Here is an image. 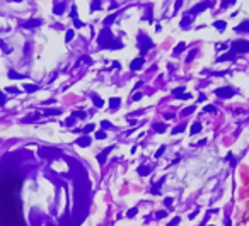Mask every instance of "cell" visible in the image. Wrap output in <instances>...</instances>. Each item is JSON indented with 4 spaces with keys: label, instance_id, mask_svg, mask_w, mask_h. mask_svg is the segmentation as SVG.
Here are the masks:
<instances>
[{
    "label": "cell",
    "instance_id": "6da1fadb",
    "mask_svg": "<svg viewBox=\"0 0 249 226\" xmlns=\"http://www.w3.org/2000/svg\"><path fill=\"white\" fill-rule=\"evenodd\" d=\"M97 44H99L101 49H106V48H109V49H119V48H123V43L119 39H115V36L109 31V27H104L101 31L99 39H97Z\"/></svg>",
    "mask_w": 249,
    "mask_h": 226
},
{
    "label": "cell",
    "instance_id": "cb8c5ba5",
    "mask_svg": "<svg viewBox=\"0 0 249 226\" xmlns=\"http://www.w3.org/2000/svg\"><path fill=\"white\" fill-rule=\"evenodd\" d=\"M191 20H193L191 16H186L184 19L181 20V27H183V29H188V24H191Z\"/></svg>",
    "mask_w": 249,
    "mask_h": 226
},
{
    "label": "cell",
    "instance_id": "f907efd6",
    "mask_svg": "<svg viewBox=\"0 0 249 226\" xmlns=\"http://www.w3.org/2000/svg\"><path fill=\"white\" fill-rule=\"evenodd\" d=\"M80 60H82V61H85L87 65H92V60H91V58H89V56H82V58H80Z\"/></svg>",
    "mask_w": 249,
    "mask_h": 226
},
{
    "label": "cell",
    "instance_id": "7402d4cb",
    "mask_svg": "<svg viewBox=\"0 0 249 226\" xmlns=\"http://www.w3.org/2000/svg\"><path fill=\"white\" fill-rule=\"evenodd\" d=\"M213 26H215L218 31H224V29H225V26H227V22H225V20H215V22H213Z\"/></svg>",
    "mask_w": 249,
    "mask_h": 226
},
{
    "label": "cell",
    "instance_id": "b9f144b4",
    "mask_svg": "<svg viewBox=\"0 0 249 226\" xmlns=\"http://www.w3.org/2000/svg\"><path fill=\"white\" fill-rule=\"evenodd\" d=\"M179 221H181V218H179V216H176V218H174V219L167 226H177V225H179Z\"/></svg>",
    "mask_w": 249,
    "mask_h": 226
},
{
    "label": "cell",
    "instance_id": "8fae6325",
    "mask_svg": "<svg viewBox=\"0 0 249 226\" xmlns=\"http://www.w3.org/2000/svg\"><path fill=\"white\" fill-rule=\"evenodd\" d=\"M184 49H186V43H184V41L177 43V46L174 48V51H173V56H179V55H181Z\"/></svg>",
    "mask_w": 249,
    "mask_h": 226
},
{
    "label": "cell",
    "instance_id": "277c9868",
    "mask_svg": "<svg viewBox=\"0 0 249 226\" xmlns=\"http://www.w3.org/2000/svg\"><path fill=\"white\" fill-rule=\"evenodd\" d=\"M234 94H235V90L232 87H220V89L215 90V95L220 97V99H230Z\"/></svg>",
    "mask_w": 249,
    "mask_h": 226
},
{
    "label": "cell",
    "instance_id": "f6af8a7d",
    "mask_svg": "<svg viewBox=\"0 0 249 226\" xmlns=\"http://www.w3.org/2000/svg\"><path fill=\"white\" fill-rule=\"evenodd\" d=\"M74 26H75L77 29H80V27H84V26H85V24H84V22H82V20H78V19H75V20H74Z\"/></svg>",
    "mask_w": 249,
    "mask_h": 226
},
{
    "label": "cell",
    "instance_id": "5b68a950",
    "mask_svg": "<svg viewBox=\"0 0 249 226\" xmlns=\"http://www.w3.org/2000/svg\"><path fill=\"white\" fill-rule=\"evenodd\" d=\"M77 146H80V148H87V146H91V143H92V138L89 136V134H82L78 139L75 141Z\"/></svg>",
    "mask_w": 249,
    "mask_h": 226
},
{
    "label": "cell",
    "instance_id": "d4e9b609",
    "mask_svg": "<svg viewBox=\"0 0 249 226\" xmlns=\"http://www.w3.org/2000/svg\"><path fill=\"white\" fill-rule=\"evenodd\" d=\"M60 112H61L60 109H44V111H43L44 116H58Z\"/></svg>",
    "mask_w": 249,
    "mask_h": 226
},
{
    "label": "cell",
    "instance_id": "d590c367",
    "mask_svg": "<svg viewBox=\"0 0 249 226\" xmlns=\"http://www.w3.org/2000/svg\"><path fill=\"white\" fill-rule=\"evenodd\" d=\"M65 39H67V41H72V39H74V31H72V29H68V31L65 32Z\"/></svg>",
    "mask_w": 249,
    "mask_h": 226
},
{
    "label": "cell",
    "instance_id": "4dcf8cb0",
    "mask_svg": "<svg viewBox=\"0 0 249 226\" xmlns=\"http://www.w3.org/2000/svg\"><path fill=\"white\" fill-rule=\"evenodd\" d=\"M85 116H87V114L84 112V111H74V112H72V117H80V119H85Z\"/></svg>",
    "mask_w": 249,
    "mask_h": 226
},
{
    "label": "cell",
    "instance_id": "7a4b0ae2",
    "mask_svg": "<svg viewBox=\"0 0 249 226\" xmlns=\"http://www.w3.org/2000/svg\"><path fill=\"white\" fill-rule=\"evenodd\" d=\"M136 44H138V49H140V53H142V58H143V55H147V51H149V49H152V48H153V41L149 38V36H145L143 32H138Z\"/></svg>",
    "mask_w": 249,
    "mask_h": 226
},
{
    "label": "cell",
    "instance_id": "7bdbcfd3",
    "mask_svg": "<svg viewBox=\"0 0 249 226\" xmlns=\"http://www.w3.org/2000/svg\"><path fill=\"white\" fill-rule=\"evenodd\" d=\"M101 5H102L101 2H92V3H91V9H92V10H97V9H101Z\"/></svg>",
    "mask_w": 249,
    "mask_h": 226
},
{
    "label": "cell",
    "instance_id": "83f0119b",
    "mask_svg": "<svg viewBox=\"0 0 249 226\" xmlns=\"http://www.w3.org/2000/svg\"><path fill=\"white\" fill-rule=\"evenodd\" d=\"M184 92H186V90H184V87H177V89H174V90H173V95L177 99L179 95H183Z\"/></svg>",
    "mask_w": 249,
    "mask_h": 226
},
{
    "label": "cell",
    "instance_id": "ee69618b",
    "mask_svg": "<svg viewBox=\"0 0 249 226\" xmlns=\"http://www.w3.org/2000/svg\"><path fill=\"white\" fill-rule=\"evenodd\" d=\"M74 124H75V117H68L65 121V126H74Z\"/></svg>",
    "mask_w": 249,
    "mask_h": 226
},
{
    "label": "cell",
    "instance_id": "603a6c76",
    "mask_svg": "<svg viewBox=\"0 0 249 226\" xmlns=\"http://www.w3.org/2000/svg\"><path fill=\"white\" fill-rule=\"evenodd\" d=\"M138 214V207L135 206V207H130L128 211H126V218H135Z\"/></svg>",
    "mask_w": 249,
    "mask_h": 226
},
{
    "label": "cell",
    "instance_id": "836d02e7",
    "mask_svg": "<svg viewBox=\"0 0 249 226\" xmlns=\"http://www.w3.org/2000/svg\"><path fill=\"white\" fill-rule=\"evenodd\" d=\"M38 117H39V114H34V116H31V117H24L22 121H24V122H34V119H38Z\"/></svg>",
    "mask_w": 249,
    "mask_h": 226
},
{
    "label": "cell",
    "instance_id": "f5cc1de1",
    "mask_svg": "<svg viewBox=\"0 0 249 226\" xmlns=\"http://www.w3.org/2000/svg\"><path fill=\"white\" fill-rule=\"evenodd\" d=\"M205 99H207V95H203V94H201V95H200V97H198V100H200V102H203Z\"/></svg>",
    "mask_w": 249,
    "mask_h": 226
},
{
    "label": "cell",
    "instance_id": "816d5d0a",
    "mask_svg": "<svg viewBox=\"0 0 249 226\" xmlns=\"http://www.w3.org/2000/svg\"><path fill=\"white\" fill-rule=\"evenodd\" d=\"M0 48H2V49H3L5 53H9V48L5 46V43H3V41H0Z\"/></svg>",
    "mask_w": 249,
    "mask_h": 226
},
{
    "label": "cell",
    "instance_id": "e575fe53",
    "mask_svg": "<svg viewBox=\"0 0 249 226\" xmlns=\"http://www.w3.org/2000/svg\"><path fill=\"white\" fill-rule=\"evenodd\" d=\"M5 102H7V95L0 90V107H2V106H5Z\"/></svg>",
    "mask_w": 249,
    "mask_h": 226
},
{
    "label": "cell",
    "instance_id": "60d3db41",
    "mask_svg": "<svg viewBox=\"0 0 249 226\" xmlns=\"http://www.w3.org/2000/svg\"><path fill=\"white\" fill-rule=\"evenodd\" d=\"M106 138V131H97L96 133V139H104Z\"/></svg>",
    "mask_w": 249,
    "mask_h": 226
},
{
    "label": "cell",
    "instance_id": "681fc988",
    "mask_svg": "<svg viewBox=\"0 0 249 226\" xmlns=\"http://www.w3.org/2000/svg\"><path fill=\"white\" fill-rule=\"evenodd\" d=\"M140 99H142V94H140V92H136V94L132 95V100H140Z\"/></svg>",
    "mask_w": 249,
    "mask_h": 226
},
{
    "label": "cell",
    "instance_id": "52a82bcc",
    "mask_svg": "<svg viewBox=\"0 0 249 226\" xmlns=\"http://www.w3.org/2000/svg\"><path fill=\"white\" fill-rule=\"evenodd\" d=\"M41 24H43L41 19H29V20H24V22H22V27H24V29H33V27H36V26H41Z\"/></svg>",
    "mask_w": 249,
    "mask_h": 226
},
{
    "label": "cell",
    "instance_id": "f546056e",
    "mask_svg": "<svg viewBox=\"0 0 249 226\" xmlns=\"http://www.w3.org/2000/svg\"><path fill=\"white\" fill-rule=\"evenodd\" d=\"M9 78H19V80H22V78H24V75L17 73L16 70H10V72H9Z\"/></svg>",
    "mask_w": 249,
    "mask_h": 226
},
{
    "label": "cell",
    "instance_id": "9a60e30c",
    "mask_svg": "<svg viewBox=\"0 0 249 226\" xmlns=\"http://www.w3.org/2000/svg\"><path fill=\"white\" fill-rule=\"evenodd\" d=\"M136 173H138V175H142V177H145V175H149V173H150V167H149V165H140V167L136 168Z\"/></svg>",
    "mask_w": 249,
    "mask_h": 226
},
{
    "label": "cell",
    "instance_id": "44dd1931",
    "mask_svg": "<svg viewBox=\"0 0 249 226\" xmlns=\"http://www.w3.org/2000/svg\"><path fill=\"white\" fill-rule=\"evenodd\" d=\"M200 131H201V122H194L190 129V134H198Z\"/></svg>",
    "mask_w": 249,
    "mask_h": 226
},
{
    "label": "cell",
    "instance_id": "c3c4849f",
    "mask_svg": "<svg viewBox=\"0 0 249 226\" xmlns=\"http://www.w3.org/2000/svg\"><path fill=\"white\" fill-rule=\"evenodd\" d=\"M194 55H196V49H193V51H190V56L186 58V61H188V63H190V61H191L193 58H194Z\"/></svg>",
    "mask_w": 249,
    "mask_h": 226
},
{
    "label": "cell",
    "instance_id": "484cf974",
    "mask_svg": "<svg viewBox=\"0 0 249 226\" xmlns=\"http://www.w3.org/2000/svg\"><path fill=\"white\" fill-rule=\"evenodd\" d=\"M184 129H186V122H181L179 126H176L173 129V134H179V133H183Z\"/></svg>",
    "mask_w": 249,
    "mask_h": 226
},
{
    "label": "cell",
    "instance_id": "3957f363",
    "mask_svg": "<svg viewBox=\"0 0 249 226\" xmlns=\"http://www.w3.org/2000/svg\"><path fill=\"white\" fill-rule=\"evenodd\" d=\"M232 51L237 55V53H248L249 51V41H244V39H237L232 43Z\"/></svg>",
    "mask_w": 249,
    "mask_h": 226
},
{
    "label": "cell",
    "instance_id": "d6a6232c",
    "mask_svg": "<svg viewBox=\"0 0 249 226\" xmlns=\"http://www.w3.org/2000/svg\"><path fill=\"white\" fill-rule=\"evenodd\" d=\"M167 216V211H157L155 212V219H164Z\"/></svg>",
    "mask_w": 249,
    "mask_h": 226
},
{
    "label": "cell",
    "instance_id": "ab89813d",
    "mask_svg": "<svg viewBox=\"0 0 249 226\" xmlns=\"http://www.w3.org/2000/svg\"><path fill=\"white\" fill-rule=\"evenodd\" d=\"M101 126H102L104 129H113V128H115V126H113L111 122H108V121H102V124H101Z\"/></svg>",
    "mask_w": 249,
    "mask_h": 226
},
{
    "label": "cell",
    "instance_id": "db71d44e",
    "mask_svg": "<svg viewBox=\"0 0 249 226\" xmlns=\"http://www.w3.org/2000/svg\"><path fill=\"white\" fill-rule=\"evenodd\" d=\"M196 212H198V211H194V212H191V214H190L188 218H190V219H194V216H196Z\"/></svg>",
    "mask_w": 249,
    "mask_h": 226
},
{
    "label": "cell",
    "instance_id": "f1b7e54d",
    "mask_svg": "<svg viewBox=\"0 0 249 226\" xmlns=\"http://www.w3.org/2000/svg\"><path fill=\"white\" fill-rule=\"evenodd\" d=\"M5 92H9V94H12V95H17V94H20V89H17V87H7Z\"/></svg>",
    "mask_w": 249,
    "mask_h": 226
},
{
    "label": "cell",
    "instance_id": "f35d334b",
    "mask_svg": "<svg viewBox=\"0 0 249 226\" xmlns=\"http://www.w3.org/2000/svg\"><path fill=\"white\" fill-rule=\"evenodd\" d=\"M164 151H166V146H160L159 150L155 151V158H159V156H162V155H164Z\"/></svg>",
    "mask_w": 249,
    "mask_h": 226
},
{
    "label": "cell",
    "instance_id": "9c48e42d",
    "mask_svg": "<svg viewBox=\"0 0 249 226\" xmlns=\"http://www.w3.org/2000/svg\"><path fill=\"white\" fill-rule=\"evenodd\" d=\"M143 65H145V60H143V58L140 56V58H135L133 61H132V65H130V68H132L133 72H136V70H140V68H142Z\"/></svg>",
    "mask_w": 249,
    "mask_h": 226
},
{
    "label": "cell",
    "instance_id": "30bf717a",
    "mask_svg": "<svg viewBox=\"0 0 249 226\" xmlns=\"http://www.w3.org/2000/svg\"><path fill=\"white\" fill-rule=\"evenodd\" d=\"M50 155H60V150H48V148L39 150V156H43V158H48Z\"/></svg>",
    "mask_w": 249,
    "mask_h": 226
},
{
    "label": "cell",
    "instance_id": "bcb514c9",
    "mask_svg": "<svg viewBox=\"0 0 249 226\" xmlns=\"http://www.w3.org/2000/svg\"><path fill=\"white\" fill-rule=\"evenodd\" d=\"M70 17H72L74 20L77 19V7H75V5H72V12H70Z\"/></svg>",
    "mask_w": 249,
    "mask_h": 226
},
{
    "label": "cell",
    "instance_id": "74e56055",
    "mask_svg": "<svg viewBox=\"0 0 249 226\" xmlns=\"http://www.w3.org/2000/svg\"><path fill=\"white\" fill-rule=\"evenodd\" d=\"M203 111H205V112H215L217 109H215V106H211V104H208L207 107H203Z\"/></svg>",
    "mask_w": 249,
    "mask_h": 226
},
{
    "label": "cell",
    "instance_id": "ba28073f",
    "mask_svg": "<svg viewBox=\"0 0 249 226\" xmlns=\"http://www.w3.org/2000/svg\"><path fill=\"white\" fill-rule=\"evenodd\" d=\"M65 7H67L65 2H57V3H53V14H55V16H61L63 10H65Z\"/></svg>",
    "mask_w": 249,
    "mask_h": 226
},
{
    "label": "cell",
    "instance_id": "4fadbf2b",
    "mask_svg": "<svg viewBox=\"0 0 249 226\" xmlns=\"http://www.w3.org/2000/svg\"><path fill=\"white\" fill-rule=\"evenodd\" d=\"M119 106H121V99H119V97H111V99H109V109H111V111L118 109Z\"/></svg>",
    "mask_w": 249,
    "mask_h": 226
},
{
    "label": "cell",
    "instance_id": "d6986e66",
    "mask_svg": "<svg viewBox=\"0 0 249 226\" xmlns=\"http://www.w3.org/2000/svg\"><path fill=\"white\" fill-rule=\"evenodd\" d=\"M92 102L96 104V107H102V106H104V100H102L97 94H92Z\"/></svg>",
    "mask_w": 249,
    "mask_h": 226
},
{
    "label": "cell",
    "instance_id": "ffe728a7",
    "mask_svg": "<svg viewBox=\"0 0 249 226\" xmlns=\"http://www.w3.org/2000/svg\"><path fill=\"white\" fill-rule=\"evenodd\" d=\"M116 17H118V14H116V12H113L111 16H108V17L104 19V26H111V24L115 22V19H116Z\"/></svg>",
    "mask_w": 249,
    "mask_h": 226
},
{
    "label": "cell",
    "instance_id": "e0dca14e",
    "mask_svg": "<svg viewBox=\"0 0 249 226\" xmlns=\"http://www.w3.org/2000/svg\"><path fill=\"white\" fill-rule=\"evenodd\" d=\"M235 32H249V20H244L241 26H237Z\"/></svg>",
    "mask_w": 249,
    "mask_h": 226
},
{
    "label": "cell",
    "instance_id": "7c38bea8",
    "mask_svg": "<svg viewBox=\"0 0 249 226\" xmlns=\"http://www.w3.org/2000/svg\"><path fill=\"white\" fill-rule=\"evenodd\" d=\"M234 58H235V53L230 49L229 53H225V55H222V56L217 58V61H218V63H222V61H230V60H234Z\"/></svg>",
    "mask_w": 249,
    "mask_h": 226
},
{
    "label": "cell",
    "instance_id": "8d00e7d4",
    "mask_svg": "<svg viewBox=\"0 0 249 226\" xmlns=\"http://www.w3.org/2000/svg\"><path fill=\"white\" fill-rule=\"evenodd\" d=\"M173 202H174L173 197H166V199H164V206H166V207H171V206H173Z\"/></svg>",
    "mask_w": 249,
    "mask_h": 226
},
{
    "label": "cell",
    "instance_id": "ac0fdd59",
    "mask_svg": "<svg viewBox=\"0 0 249 226\" xmlns=\"http://www.w3.org/2000/svg\"><path fill=\"white\" fill-rule=\"evenodd\" d=\"M152 128H153V131H157V133H164L167 129V126H166L164 122H153Z\"/></svg>",
    "mask_w": 249,
    "mask_h": 226
},
{
    "label": "cell",
    "instance_id": "8992f818",
    "mask_svg": "<svg viewBox=\"0 0 249 226\" xmlns=\"http://www.w3.org/2000/svg\"><path fill=\"white\" fill-rule=\"evenodd\" d=\"M113 148H115V146H108V148H104V150H102L101 153H99V155H97V162H99L101 165H104V162H106L108 155H109V153L113 151Z\"/></svg>",
    "mask_w": 249,
    "mask_h": 226
},
{
    "label": "cell",
    "instance_id": "2e32d148",
    "mask_svg": "<svg viewBox=\"0 0 249 226\" xmlns=\"http://www.w3.org/2000/svg\"><path fill=\"white\" fill-rule=\"evenodd\" d=\"M22 89H24V92H26V94H33V92H36V90H38L39 87H38V85H33V83H24V87H22Z\"/></svg>",
    "mask_w": 249,
    "mask_h": 226
},
{
    "label": "cell",
    "instance_id": "4316f807",
    "mask_svg": "<svg viewBox=\"0 0 249 226\" xmlns=\"http://www.w3.org/2000/svg\"><path fill=\"white\" fill-rule=\"evenodd\" d=\"M194 111H196V106H190V107L183 109V112H181V116H190V114H193Z\"/></svg>",
    "mask_w": 249,
    "mask_h": 226
},
{
    "label": "cell",
    "instance_id": "1f68e13d",
    "mask_svg": "<svg viewBox=\"0 0 249 226\" xmlns=\"http://www.w3.org/2000/svg\"><path fill=\"white\" fill-rule=\"evenodd\" d=\"M94 129H96V126H94V124H87V126H84L82 133H84V134H87V133H92Z\"/></svg>",
    "mask_w": 249,
    "mask_h": 226
},
{
    "label": "cell",
    "instance_id": "5bb4252c",
    "mask_svg": "<svg viewBox=\"0 0 249 226\" xmlns=\"http://www.w3.org/2000/svg\"><path fill=\"white\" fill-rule=\"evenodd\" d=\"M207 7H210V3H198L194 9H191V14L190 16H196V14H200V10H203V9H207Z\"/></svg>",
    "mask_w": 249,
    "mask_h": 226
},
{
    "label": "cell",
    "instance_id": "7dc6e473",
    "mask_svg": "<svg viewBox=\"0 0 249 226\" xmlns=\"http://www.w3.org/2000/svg\"><path fill=\"white\" fill-rule=\"evenodd\" d=\"M191 97H193L191 94H188V92H184V94H183V95H179L177 99H183V100H188V99H191Z\"/></svg>",
    "mask_w": 249,
    "mask_h": 226
},
{
    "label": "cell",
    "instance_id": "11a10c76",
    "mask_svg": "<svg viewBox=\"0 0 249 226\" xmlns=\"http://www.w3.org/2000/svg\"><path fill=\"white\" fill-rule=\"evenodd\" d=\"M225 226H232V223H230V219H229V218L225 219Z\"/></svg>",
    "mask_w": 249,
    "mask_h": 226
}]
</instances>
